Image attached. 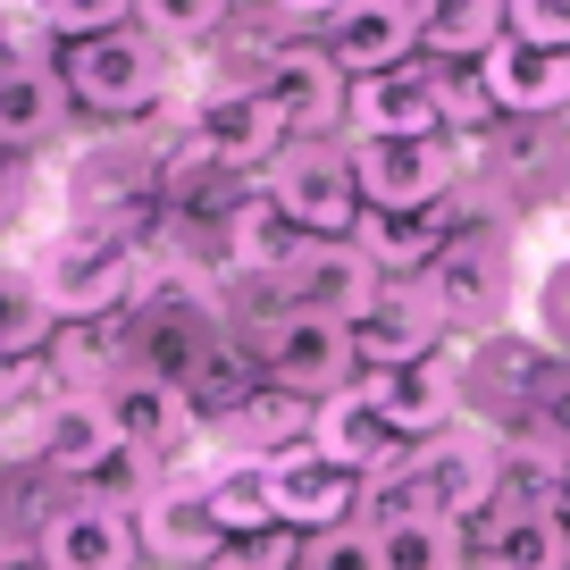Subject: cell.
Masks as SVG:
<instances>
[{"label": "cell", "instance_id": "cell-1", "mask_svg": "<svg viewBox=\"0 0 570 570\" xmlns=\"http://www.w3.org/2000/svg\"><path fill=\"white\" fill-rule=\"evenodd\" d=\"M495 495H503V436L453 420V428H436V436L394 453V462L361 487V512L370 520H453V529H470Z\"/></svg>", "mask_w": 570, "mask_h": 570}, {"label": "cell", "instance_id": "cell-2", "mask_svg": "<svg viewBox=\"0 0 570 570\" xmlns=\"http://www.w3.org/2000/svg\"><path fill=\"white\" fill-rule=\"evenodd\" d=\"M35 285H42V303H51L59 327L118 320V311L135 303V285H142L135 227H118V218H76V227L35 261Z\"/></svg>", "mask_w": 570, "mask_h": 570}, {"label": "cell", "instance_id": "cell-3", "mask_svg": "<svg viewBox=\"0 0 570 570\" xmlns=\"http://www.w3.org/2000/svg\"><path fill=\"white\" fill-rule=\"evenodd\" d=\"M218 336H227V327H218V303H210V285H194V277H142L135 303H126V327H118L126 370L160 377V386H185L194 361L210 353Z\"/></svg>", "mask_w": 570, "mask_h": 570}, {"label": "cell", "instance_id": "cell-4", "mask_svg": "<svg viewBox=\"0 0 570 570\" xmlns=\"http://www.w3.org/2000/svg\"><path fill=\"white\" fill-rule=\"evenodd\" d=\"M59 85L92 118H142L168 92V51L151 26H109V35H85L59 51Z\"/></svg>", "mask_w": 570, "mask_h": 570}, {"label": "cell", "instance_id": "cell-5", "mask_svg": "<svg viewBox=\"0 0 570 570\" xmlns=\"http://www.w3.org/2000/svg\"><path fill=\"white\" fill-rule=\"evenodd\" d=\"M268 202H277V218L294 235H327V244H344V235L361 227V177H353V142H327V135H294L268 160Z\"/></svg>", "mask_w": 570, "mask_h": 570}, {"label": "cell", "instance_id": "cell-6", "mask_svg": "<svg viewBox=\"0 0 570 570\" xmlns=\"http://www.w3.org/2000/svg\"><path fill=\"white\" fill-rule=\"evenodd\" d=\"M244 344H252V361H261L268 386H294V394H311V403L361 386V361H353L344 320H320V311H285V303H277Z\"/></svg>", "mask_w": 570, "mask_h": 570}, {"label": "cell", "instance_id": "cell-7", "mask_svg": "<svg viewBox=\"0 0 570 570\" xmlns=\"http://www.w3.org/2000/svg\"><path fill=\"white\" fill-rule=\"evenodd\" d=\"M428 303L445 311V327H470V336H487V327L512 311V244H503L495 227H453L445 252L420 268Z\"/></svg>", "mask_w": 570, "mask_h": 570}, {"label": "cell", "instance_id": "cell-8", "mask_svg": "<svg viewBox=\"0 0 570 570\" xmlns=\"http://www.w3.org/2000/svg\"><path fill=\"white\" fill-rule=\"evenodd\" d=\"M361 210H436L462 177V151L445 135H353Z\"/></svg>", "mask_w": 570, "mask_h": 570}, {"label": "cell", "instance_id": "cell-9", "mask_svg": "<svg viewBox=\"0 0 570 570\" xmlns=\"http://www.w3.org/2000/svg\"><path fill=\"white\" fill-rule=\"evenodd\" d=\"M344 336H353V361H361V377L370 370H411V361H436L445 353V311L428 303V285L420 277H386L370 294V311H353L344 320Z\"/></svg>", "mask_w": 570, "mask_h": 570}, {"label": "cell", "instance_id": "cell-10", "mask_svg": "<svg viewBox=\"0 0 570 570\" xmlns=\"http://www.w3.org/2000/svg\"><path fill=\"white\" fill-rule=\"evenodd\" d=\"M285 142H294V126L261 85H218L194 101V160L210 168H268Z\"/></svg>", "mask_w": 570, "mask_h": 570}, {"label": "cell", "instance_id": "cell-11", "mask_svg": "<svg viewBox=\"0 0 570 570\" xmlns=\"http://www.w3.org/2000/svg\"><path fill=\"white\" fill-rule=\"evenodd\" d=\"M377 285H386V277L361 261L353 235H344V244H327V235H303V244L277 261L285 311H320V320H353V311H370Z\"/></svg>", "mask_w": 570, "mask_h": 570}, {"label": "cell", "instance_id": "cell-12", "mask_svg": "<svg viewBox=\"0 0 570 570\" xmlns=\"http://www.w3.org/2000/svg\"><path fill=\"white\" fill-rule=\"evenodd\" d=\"M320 51L344 68V85L403 68L420 51V0H344L336 18L320 26Z\"/></svg>", "mask_w": 570, "mask_h": 570}, {"label": "cell", "instance_id": "cell-13", "mask_svg": "<svg viewBox=\"0 0 570 570\" xmlns=\"http://www.w3.org/2000/svg\"><path fill=\"white\" fill-rule=\"evenodd\" d=\"M42 562L51 570H135L142 562V537H135V503H109V495H76L42 520Z\"/></svg>", "mask_w": 570, "mask_h": 570}, {"label": "cell", "instance_id": "cell-14", "mask_svg": "<svg viewBox=\"0 0 570 570\" xmlns=\"http://www.w3.org/2000/svg\"><path fill=\"white\" fill-rule=\"evenodd\" d=\"M35 462L59 470V479H101V470L126 462L118 420H109V394H51L35 411Z\"/></svg>", "mask_w": 570, "mask_h": 570}, {"label": "cell", "instance_id": "cell-15", "mask_svg": "<svg viewBox=\"0 0 570 570\" xmlns=\"http://www.w3.org/2000/svg\"><path fill=\"white\" fill-rule=\"evenodd\" d=\"M268 495H277V529H294V537H327V529H344V520H361V479L336 470V462H320L311 445L268 462Z\"/></svg>", "mask_w": 570, "mask_h": 570}, {"label": "cell", "instance_id": "cell-16", "mask_svg": "<svg viewBox=\"0 0 570 570\" xmlns=\"http://www.w3.org/2000/svg\"><path fill=\"white\" fill-rule=\"evenodd\" d=\"M101 394H109V420H118L126 462H168V453H185V445L202 436V420H194V403H185V386H160V377L118 370Z\"/></svg>", "mask_w": 570, "mask_h": 570}, {"label": "cell", "instance_id": "cell-17", "mask_svg": "<svg viewBox=\"0 0 570 570\" xmlns=\"http://www.w3.org/2000/svg\"><path fill=\"white\" fill-rule=\"evenodd\" d=\"M344 126L353 135H445V76L411 59L386 76H361L344 92Z\"/></svg>", "mask_w": 570, "mask_h": 570}, {"label": "cell", "instance_id": "cell-18", "mask_svg": "<svg viewBox=\"0 0 570 570\" xmlns=\"http://www.w3.org/2000/svg\"><path fill=\"white\" fill-rule=\"evenodd\" d=\"M135 537H142V553L168 562V570H210L218 553H227V529H218L202 487H151V495L135 503Z\"/></svg>", "mask_w": 570, "mask_h": 570}, {"label": "cell", "instance_id": "cell-19", "mask_svg": "<svg viewBox=\"0 0 570 570\" xmlns=\"http://www.w3.org/2000/svg\"><path fill=\"white\" fill-rule=\"evenodd\" d=\"M361 394H370L377 411H386V428L394 436H436V428H453L462 420V361H411V370H370L361 377Z\"/></svg>", "mask_w": 570, "mask_h": 570}, {"label": "cell", "instance_id": "cell-20", "mask_svg": "<svg viewBox=\"0 0 570 570\" xmlns=\"http://www.w3.org/2000/svg\"><path fill=\"white\" fill-rule=\"evenodd\" d=\"M470 570H570V529L553 503H487Z\"/></svg>", "mask_w": 570, "mask_h": 570}, {"label": "cell", "instance_id": "cell-21", "mask_svg": "<svg viewBox=\"0 0 570 570\" xmlns=\"http://www.w3.org/2000/svg\"><path fill=\"white\" fill-rule=\"evenodd\" d=\"M403 445H411V436H394L386 411H377L361 386L327 394V403L311 411V453H320V462H336V470H353L361 487H370V479H377V470H386Z\"/></svg>", "mask_w": 570, "mask_h": 570}, {"label": "cell", "instance_id": "cell-22", "mask_svg": "<svg viewBox=\"0 0 570 570\" xmlns=\"http://www.w3.org/2000/svg\"><path fill=\"white\" fill-rule=\"evenodd\" d=\"M252 85L285 109V126H294V135H320L327 118H344V92H353V85H344V68L320 51V42H285V51H268Z\"/></svg>", "mask_w": 570, "mask_h": 570}, {"label": "cell", "instance_id": "cell-23", "mask_svg": "<svg viewBox=\"0 0 570 570\" xmlns=\"http://www.w3.org/2000/svg\"><path fill=\"white\" fill-rule=\"evenodd\" d=\"M479 85H487V109H503V118H553L570 101V51H537V42L503 35L479 59Z\"/></svg>", "mask_w": 570, "mask_h": 570}, {"label": "cell", "instance_id": "cell-24", "mask_svg": "<svg viewBox=\"0 0 570 570\" xmlns=\"http://www.w3.org/2000/svg\"><path fill=\"white\" fill-rule=\"evenodd\" d=\"M311 394H294V386H252L244 403L227 411V420L210 428L218 445H235V462H277V453H294V445H311Z\"/></svg>", "mask_w": 570, "mask_h": 570}, {"label": "cell", "instance_id": "cell-25", "mask_svg": "<svg viewBox=\"0 0 570 570\" xmlns=\"http://www.w3.org/2000/svg\"><path fill=\"white\" fill-rule=\"evenodd\" d=\"M59 126H68V85H59V68H35V59H9L0 68V151H42V142H59Z\"/></svg>", "mask_w": 570, "mask_h": 570}, {"label": "cell", "instance_id": "cell-26", "mask_svg": "<svg viewBox=\"0 0 570 570\" xmlns=\"http://www.w3.org/2000/svg\"><path fill=\"white\" fill-rule=\"evenodd\" d=\"M445 218L436 210H361V227H353V244H361V261L377 268V277H420L436 252H445Z\"/></svg>", "mask_w": 570, "mask_h": 570}, {"label": "cell", "instance_id": "cell-27", "mask_svg": "<svg viewBox=\"0 0 570 570\" xmlns=\"http://www.w3.org/2000/svg\"><path fill=\"white\" fill-rule=\"evenodd\" d=\"M503 42V0H420V51L428 59H470L479 68Z\"/></svg>", "mask_w": 570, "mask_h": 570}, {"label": "cell", "instance_id": "cell-28", "mask_svg": "<svg viewBox=\"0 0 570 570\" xmlns=\"http://www.w3.org/2000/svg\"><path fill=\"white\" fill-rule=\"evenodd\" d=\"M202 495H210V512H218V529L227 537H268L277 529V495H268V462H218L210 479H202Z\"/></svg>", "mask_w": 570, "mask_h": 570}, {"label": "cell", "instance_id": "cell-29", "mask_svg": "<svg viewBox=\"0 0 570 570\" xmlns=\"http://www.w3.org/2000/svg\"><path fill=\"white\" fill-rule=\"evenodd\" d=\"M386 570H470V537L453 520H370Z\"/></svg>", "mask_w": 570, "mask_h": 570}, {"label": "cell", "instance_id": "cell-30", "mask_svg": "<svg viewBox=\"0 0 570 570\" xmlns=\"http://www.w3.org/2000/svg\"><path fill=\"white\" fill-rule=\"evenodd\" d=\"M26 18L59 42H85V35H109V26H135V0H26Z\"/></svg>", "mask_w": 570, "mask_h": 570}, {"label": "cell", "instance_id": "cell-31", "mask_svg": "<svg viewBox=\"0 0 570 570\" xmlns=\"http://www.w3.org/2000/svg\"><path fill=\"white\" fill-rule=\"evenodd\" d=\"M303 570H386L377 562V529L370 520H344L327 537H303Z\"/></svg>", "mask_w": 570, "mask_h": 570}, {"label": "cell", "instance_id": "cell-32", "mask_svg": "<svg viewBox=\"0 0 570 570\" xmlns=\"http://www.w3.org/2000/svg\"><path fill=\"white\" fill-rule=\"evenodd\" d=\"M503 35L537 51H570V0H503Z\"/></svg>", "mask_w": 570, "mask_h": 570}, {"label": "cell", "instance_id": "cell-33", "mask_svg": "<svg viewBox=\"0 0 570 570\" xmlns=\"http://www.w3.org/2000/svg\"><path fill=\"white\" fill-rule=\"evenodd\" d=\"M537 344H553L570 361V261H553L537 277Z\"/></svg>", "mask_w": 570, "mask_h": 570}, {"label": "cell", "instance_id": "cell-34", "mask_svg": "<svg viewBox=\"0 0 570 570\" xmlns=\"http://www.w3.org/2000/svg\"><path fill=\"white\" fill-rule=\"evenodd\" d=\"M18 202H26V160H18V151H0V218L18 210Z\"/></svg>", "mask_w": 570, "mask_h": 570}, {"label": "cell", "instance_id": "cell-35", "mask_svg": "<svg viewBox=\"0 0 570 570\" xmlns=\"http://www.w3.org/2000/svg\"><path fill=\"white\" fill-rule=\"evenodd\" d=\"M277 9H285V18H303V26H327L344 0H277Z\"/></svg>", "mask_w": 570, "mask_h": 570}, {"label": "cell", "instance_id": "cell-36", "mask_svg": "<svg viewBox=\"0 0 570 570\" xmlns=\"http://www.w3.org/2000/svg\"><path fill=\"white\" fill-rule=\"evenodd\" d=\"M0 570H51V562H42V546H0Z\"/></svg>", "mask_w": 570, "mask_h": 570}, {"label": "cell", "instance_id": "cell-37", "mask_svg": "<svg viewBox=\"0 0 570 570\" xmlns=\"http://www.w3.org/2000/svg\"><path fill=\"white\" fill-rule=\"evenodd\" d=\"M553 512H562V529H570V470H562V495H553Z\"/></svg>", "mask_w": 570, "mask_h": 570}, {"label": "cell", "instance_id": "cell-38", "mask_svg": "<svg viewBox=\"0 0 570 570\" xmlns=\"http://www.w3.org/2000/svg\"><path fill=\"white\" fill-rule=\"evenodd\" d=\"M285 570H303V562H285Z\"/></svg>", "mask_w": 570, "mask_h": 570}, {"label": "cell", "instance_id": "cell-39", "mask_svg": "<svg viewBox=\"0 0 570 570\" xmlns=\"http://www.w3.org/2000/svg\"><path fill=\"white\" fill-rule=\"evenodd\" d=\"M562 370H570V361H562Z\"/></svg>", "mask_w": 570, "mask_h": 570}]
</instances>
